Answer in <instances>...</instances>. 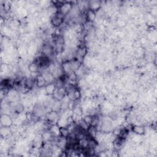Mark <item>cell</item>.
I'll return each mask as SVG.
<instances>
[{
    "instance_id": "2",
    "label": "cell",
    "mask_w": 157,
    "mask_h": 157,
    "mask_svg": "<svg viewBox=\"0 0 157 157\" xmlns=\"http://www.w3.org/2000/svg\"><path fill=\"white\" fill-rule=\"evenodd\" d=\"M73 7V5L70 2H64L59 5V12L63 16L68 15Z\"/></svg>"
},
{
    "instance_id": "1",
    "label": "cell",
    "mask_w": 157,
    "mask_h": 157,
    "mask_svg": "<svg viewBox=\"0 0 157 157\" xmlns=\"http://www.w3.org/2000/svg\"><path fill=\"white\" fill-rule=\"evenodd\" d=\"M65 16H63L59 11H57L55 14H53L51 18V24L55 27H59L62 25L64 20Z\"/></svg>"
},
{
    "instance_id": "11",
    "label": "cell",
    "mask_w": 157,
    "mask_h": 157,
    "mask_svg": "<svg viewBox=\"0 0 157 157\" xmlns=\"http://www.w3.org/2000/svg\"><path fill=\"white\" fill-rule=\"evenodd\" d=\"M74 99H75V101L76 100H78V99H80L81 96V92L80 91L78 90V89H75L74 91Z\"/></svg>"
},
{
    "instance_id": "8",
    "label": "cell",
    "mask_w": 157,
    "mask_h": 157,
    "mask_svg": "<svg viewBox=\"0 0 157 157\" xmlns=\"http://www.w3.org/2000/svg\"><path fill=\"white\" fill-rule=\"evenodd\" d=\"M101 7V3L99 1H90L88 2V9L95 11L98 10Z\"/></svg>"
},
{
    "instance_id": "7",
    "label": "cell",
    "mask_w": 157,
    "mask_h": 157,
    "mask_svg": "<svg viewBox=\"0 0 157 157\" xmlns=\"http://www.w3.org/2000/svg\"><path fill=\"white\" fill-rule=\"evenodd\" d=\"M40 67L36 61L31 63L28 66V70L32 73H36L39 71Z\"/></svg>"
},
{
    "instance_id": "5",
    "label": "cell",
    "mask_w": 157,
    "mask_h": 157,
    "mask_svg": "<svg viewBox=\"0 0 157 157\" xmlns=\"http://www.w3.org/2000/svg\"><path fill=\"white\" fill-rule=\"evenodd\" d=\"M56 89H57V87H56L55 83L51 82L47 84L46 86L45 87V92H46V93H47V95L53 96Z\"/></svg>"
},
{
    "instance_id": "10",
    "label": "cell",
    "mask_w": 157,
    "mask_h": 157,
    "mask_svg": "<svg viewBox=\"0 0 157 157\" xmlns=\"http://www.w3.org/2000/svg\"><path fill=\"white\" fill-rule=\"evenodd\" d=\"M93 118H94V117L91 116V115H87V116H85L83 118V120L87 123V125H88L90 127L92 124V123H93Z\"/></svg>"
},
{
    "instance_id": "3",
    "label": "cell",
    "mask_w": 157,
    "mask_h": 157,
    "mask_svg": "<svg viewBox=\"0 0 157 157\" xmlns=\"http://www.w3.org/2000/svg\"><path fill=\"white\" fill-rule=\"evenodd\" d=\"M1 124L3 127H11L13 124V119L9 115L3 114L1 116Z\"/></svg>"
},
{
    "instance_id": "4",
    "label": "cell",
    "mask_w": 157,
    "mask_h": 157,
    "mask_svg": "<svg viewBox=\"0 0 157 157\" xmlns=\"http://www.w3.org/2000/svg\"><path fill=\"white\" fill-rule=\"evenodd\" d=\"M47 84V82L46 80V78H44V76L42 74L37 75V76L36 77V85L38 88H44L46 86Z\"/></svg>"
},
{
    "instance_id": "6",
    "label": "cell",
    "mask_w": 157,
    "mask_h": 157,
    "mask_svg": "<svg viewBox=\"0 0 157 157\" xmlns=\"http://www.w3.org/2000/svg\"><path fill=\"white\" fill-rule=\"evenodd\" d=\"M131 131L138 135H143L145 133L144 127L141 125H133L131 127Z\"/></svg>"
},
{
    "instance_id": "9",
    "label": "cell",
    "mask_w": 157,
    "mask_h": 157,
    "mask_svg": "<svg viewBox=\"0 0 157 157\" xmlns=\"http://www.w3.org/2000/svg\"><path fill=\"white\" fill-rule=\"evenodd\" d=\"M25 109L24 106L22 104H17L14 107V112L16 114H21L24 112Z\"/></svg>"
}]
</instances>
